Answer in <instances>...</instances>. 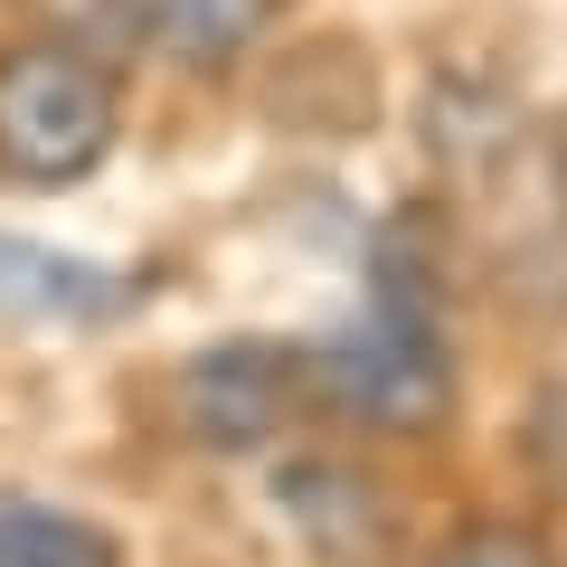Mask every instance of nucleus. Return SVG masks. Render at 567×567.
Returning a JSON list of instances; mask_svg holds the SVG:
<instances>
[{"instance_id": "nucleus-9", "label": "nucleus", "mask_w": 567, "mask_h": 567, "mask_svg": "<svg viewBox=\"0 0 567 567\" xmlns=\"http://www.w3.org/2000/svg\"><path fill=\"white\" fill-rule=\"evenodd\" d=\"M558 199H567V142H558Z\"/></svg>"}, {"instance_id": "nucleus-1", "label": "nucleus", "mask_w": 567, "mask_h": 567, "mask_svg": "<svg viewBox=\"0 0 567 567\" xmlns=\"http://www.w3.org/2000/svg\"><path fill=\"white\" fill-rule=\"evenodd\" d=\"M123 95L114 66L76 39H20L0 48V171L29 189H66L114 152Z\"/></svg>"}, {"instance_id": "nucleus-8", "label": "nucleus", "mask_w": 567, "mask_h": 567, "mask_svg": "<svg viewBox=\"0 0 567 567\" xmlns=\"http://www.w3.org/2000/svg\"><path fill=\"white\" fill-rule=\"evenodd\" d=\"M435 567H558L529 529H511V520H473V529H454L445 548H435Z\"/></svg>"}, {"instance_id": "nucleus-6", "label": "nucleus", "mask_w": 567, "mask_h": 567, "mask_svg": "<svg viewBox=\"0 0 567 567\" xmlns=\"http://www.w3.org/2000/svg\"><path fill=\"white\" fill-rule=\"evenodd\" d=\"M133 10V39L162 48L171 66H237L246 48L265 39V20H275L284 0H123Z\"/></svg>"}, {"instance_id": "nucleus-2", "label": "nucleus", "mask_w": 567, "mask_h": 567, "mask_svg": "<svg viewBox=\"0 0 567 567\" xmlns=\"http://www.w3.org/2000/svg\"><path fill=\"white\" fill-rule=\"evenodd\" d=\"M303 398L331 406V416L388 425V435L445 416V341H435V312L398 265L379 275L360 322L331 331L322 350H303Z\"/></svg>"}, {"instance_id": "nucleus-5", "label": "nucleus", "mask_w": 567, "mask_h": 567, "mask_svg": "<svg viewBox=\"0 0 567 567\" xmlns=\"http://www.w3.org/2000/svg\"><path fill=\"white\" fill-rule=\"evenodd\" d=\"M0 312H29V322H104L123 312V275L114 265L58 256V246L0 237Z\"/></svg>"}, {"instance_id": "nucleus-7", "label": "nucleus", "mask_w": 567, "mask_h": 567, "mask_svg": "<svg viewBox=\"0 0 567 567\" xmlns=\"http://www.w3.org/2000/svg\"><path fill=\"white\" fill-rule=\"evenodd\" d=\"M0 567H123V548L104 539L85 511L0 492Z\"/></svg>"}, {"instance_id": "nucleus-4", "label": "nucleus", "mask_w": 567, "mask_h": 567, "mask_svg": "<svg viewBox=\"0 0 567 567\" xmlns=\"http://www.w3.org/2000/svg\"><path fill=\"white\" fill-rule=\"evenodd\" d=\"M275 511H284V529H293L312 558H331V567H379L388 539H398V511H388V492L369 483L360 464H284L275 473Z\"/></svg>"}, {"instance_id": "nucleus-3", "label": "nucleus", "mask_w": 567, "mask_h": 567, "mask_svg": "<svg viewBox=\"0 0 567 567\" xmlns=\"http://www.w3.org/2000/svg\"><path fill=\"white\" fill-rule=\"evenodd\" d=\"M171 406H181V435L208 454H256L284 435V416L303 398V350H275V341H218L199 350V360L181 369V388H171Z\"/></svg>"}]
</instances>
